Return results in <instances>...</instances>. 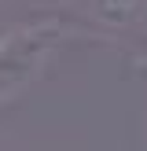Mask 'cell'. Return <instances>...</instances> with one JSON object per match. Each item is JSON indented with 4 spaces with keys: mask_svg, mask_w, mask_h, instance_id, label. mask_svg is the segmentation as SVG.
<instances>
[{
    "mask_svg": "<svg viewBox=\"0 0 147 151\" xmlns=\"http://www.w3.org/2000/svg\"><path fill=\"white\" fill-rule=\"evenodd\" d=\"M44 48H48V33H37V29L15 37L11 44L0 48V96H11L19 85H26L33 78L37 70L33 63L44 55Z\"/></svg>",
    "mask_w": 147,
    "mask_h": 151,
    "instance_id": "obj_1",
    "label": "cell"
},
{
    "mask_svg": "<svg viewBox=\"0 0 147 151\" xmlns=\"http://www.w3.org/2000/svg\"><path fill=\"white\" fill-rule=\"evenodd\" d=\"M140 7V0H99V11L107 15L110 22H125L132 19V11Z\"/></svg>",
    "mask_w": 147,
    "mask_h": 151,
    "instance_id": "obj_2",
    "label": "cell"
}]
</instances>
